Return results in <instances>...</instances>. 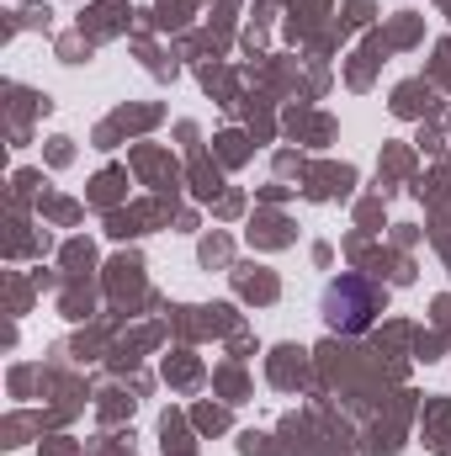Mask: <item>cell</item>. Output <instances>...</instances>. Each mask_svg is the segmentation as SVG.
Listing matches in <instances>:
<instances>
[{
	"instance_id": "1",
	"label": "cell",
	"mask_w": 451,
	"mask_h": 456,
	"mask_svg": "<svg viewBox=\"0 0 451 456\" xmlns=\"http://www.w3.org/2000/svg\"><path fill=\"white\" fill-rule=\"evenodd\" d=\"M377 308H382V297H377V287L361 281V276H340V281L324 287V324L340 330V335H361V330L377 319Z\"/></svg>"
}]
</instances>
